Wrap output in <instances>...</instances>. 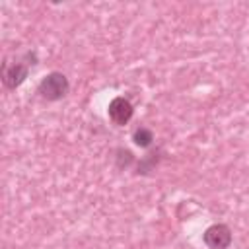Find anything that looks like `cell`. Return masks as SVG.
Returning <instances> with one entry per match:
<instances>
[{"label": "cell", "mask_w": 249, "mask_h": 249, "mask_svg": "<svg viewBox=\"0 0 249 249\" xmlns=\"http://www.w3.org/2000/svg\"><path fill=\"white\" fill-rule=\"evenodd\" d=\"M107 113H109V119H111L115 124L123 126V124H126V123L132 119L134 107H132V103H130L126 97H115V99H111Z\"/></svg>", "instance_id": "cell-4"}, {"label": "cell", "mask_w": 249, "mask_h": 249, "mask_svg": "<svg viewBox=\"0 0 249 249\" xmlns=\"http://www.w3.org/2000/svg\"><path fill=\"white\" fill-rule=\"evenodd\" d=\"M115 160H117V165H119L121 169H126L128 165L134 163V156H132V152H130V150H124V148H119V150H117Z\"/></svg>", "instance_id": "cell-6"}, {"label": "cell", "mask_w": 249, "mask_h": 249, "mask_svg": "<svg viewBox=\"0 0 249 249\" xmlns=\"http://www.w3.org/2000/svg\"><path fill=\"white\" fill-rule=\"evenodd\" d=\"M204 245L208 249H228L231 245V230L226 224H212L202 233Z\"/></svg>", "instance_id": "cell-2"}, {"label": "cell", "mask_w": 249, "mask_h": 249, "mask_svg": "<svg viewBox=\"0 0 249 249\" xmlns=\"http://www.w3.org/2000/svg\"><path fill=\"white\" fill-rule=\"evenodd\" d=\"M70 89L68 78L62 72H49L37 86V93L39 97L47 99V101H58L62 99Z\"/></svg>", "instance_id": "cell-1"}, {"label": "cell", "mask_w": 249, "mask_h": 249, "mask_svg": "<svg viewBox=\"0 0 249 249\" xmlns=\"http://www.w3.org/2000/svg\"><path fill=\"white\" fill-rule=\"evenodd\" d=\"M29 74V62H4L2 64V82L8 89L19 88Z\"/></svg>", "instance_id": "cell-3"}, {"label": "cell", "mask_w": 249, "mask_h": 249, "mask_svg": "<svg viewBox=\"0 0 249 249\" xmlns=\"http://www.w3.org/2000/svg\"><path fill=\"white\" fill-rule=\"evenodd\" d=\"M158 160H160V156H158L156 152H152V154H148L146 158H142L140 163H138V173H148V171H152L154 165L158 163Z\"/></svg>", "instance_id": "cell-7"}, {"label": "cell", "mask_w": 249, "mask_h": 249, "mask_svg": "<svg viewBox=\"0 0 249 249\" xmlns=\"http://www.w3.org/2000/svg\"><path fill=\"white\" fill-rule=\"evenodd\" d=\"M132 142L138 146V148H150L152 142H154V132L146 126H140L132 132Z\"/></svg>", "instance_id": "cell-5"}]
</instances>
